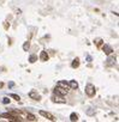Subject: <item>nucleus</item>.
<instances>
[{
	"mask_svg": "<svg viewBox=\"0 0 119 122\" xmlns=\"http://www.w3.org/2000/svg\"><path fill=\"white\" fill-rule=\"evenodd\" d=\"M102 50H103V53H105L106 55H111V54L113 53V48H112L111 46H108V44H103V46H102Z\"/></svg>",
	"mask_w": 119,
	"mask_h": 122,
	"instance_id": "nucleus-5",
	"label": "nucleus"
},
{
	"mask_svg": "<svg viewBox=\"0 0 119 122\" xmlns=\"http://www.w3.org/2000/svg\"><path fill=\"white\" fill-rule=\"evenodd\" d=\"M85 93L89 96V97H94L95 93H96V90H95V86L91 85V84H88L85 86Z\"/></svg>",
	"mask_w": 119,
	"mask_h": 122,
	"instance_id": "nucleus-2",
	"label": "nucleus"
},
{
	"mask_svg": "<svg viewBox=\"0 0 119 122\" xmlns=\"http://www.w3.org/2000/svg\"><path fill=\"white\" fill-rule=\"evenodd\" d=\"M25 120H27V121H36L37 118H36L33 114H30V112L25 111Z\"/></svg>",
	"mask_w": 119,
	"mask_h": 122,
	"instance_id": "nucleus-10",
	"label": "nucleus"
},
{
	"mask_svg": "<svg viewBox=\"0 0 119 122\" xmlns=\"http://www.w3.org/2000/svg\"><path fill=\"white\" fill-rule=\"evenodd\" d=\"M115 64V56H109L108 59H107V62H106V66H113Z\"/></svg>",
	"mask_w": 119,
	"mask_h": 122,
	"instance_id": "nucleus-9",
	"label": "nucleus"
},
{
	"mask_svg": "<svg viewBox=\"0 0 119 122\" xmlns=\"http://www.w3.org/2000/svg\"><path fill=\"white\" fill-rule=\"evenodd\" d=\"M57 85H59V86H62V87H64V89H70V86H69V83H66V81H64V80H60V81H58V84Z\"/></svg>",
	"mask_w": 119,
	"mask_h": 122,
	"instance_id": "nucleus-12",
	"label": "nucleus"
},
{
	"mask_svg": "<svg viewBox=\"0 0 119 122\" xmlns=\"http://www.w3.org/2000/svg\"><path fill=\"white\" fill-rule=\"evenodd\" d=\"M4 28H5V30H7V29L10 28V24H9L7 22H4Z\"/></svg>",
	"mask_w": 119,
	"mask_h": 122,
	"instance_id": "nucleus-20",
	"label": "nucleus"
},
{
	"mask_svg": "<svg viewBox=\"0 0 119 122\" xmlns=\"http://www.w3.org/2000/svg\"><path fill=\"white\" fill-rule=\"evenodd\" d=\"M40 115H41V116H43V117H46V118H47V120H49V121H55V117H54L51 112H48V111L40 110Z\"/></svg>",
	"mask_w": 119,
	"mask_h": 122,
	"instance_id": "nucleus-3",
	"label": "nucleus"
},
{
	"mask_svg": "<svg viewBox=\"0 0 119 122\" xmlns=\"http://www.w3.org/2000/svg\"><path fill=\"white\" fill-rule=\"evenodd\" d=\"M13 86H15V83H13V81L9 83V87H13Z\"/></svg>",
	"mask_w": 119,
	"mask_h": 122,
	"instance_id": "nucleus-21",
	"label": "nucleus"
},
{
	"mask_svg": "<svg viewBox=\"0 0 119 122\" xmlns=\"http://www.w3.org/2000/svg\"><path fill=\"white\" fill-rule=\"evenodd\" d=\"M68 92H69V90L68 89H64V87H62V86H59V85H57V87L54 89V95H58V96H65V95H68Z\"/></svg>",
	"mask_w": 119,
	"mask_h": 122,
	"instance_id": "nucleus-1",
	"label": "nucleus"
},
{
	"mask_svg": "<svg viewBox=\"0 0 119 122\" xmlns=\"http://www.w3.org/2000/svg\"><path fill=\"white\" fill-rule=\"evenodd\" d=\"M0 117H1V115H0Z\"/></svg>",
	"mask_w": 119,
	"mask_h": 122,
	"instance_id": "nucleus-22",
	"label": "nucleus"
},
{
	"mask_svg": "<svg viewBox=\"0 0 119 122\" xmlns=\"http://www.w3.org/2000/svg\"><path fill=\"white\" fill-rule=\"evenodd\" d=\"M10 102H11V99H10L9 97H4V98H3V103H4V104H9Z\"/></svg>",
	"mask_w": 119,
	"mask_h": 122,
	"instance_id": "nucleus-19",
	"label": "nucleus"
},
{
	"mask_svg": "<svg viewBox=\"0 0 119 122\" xmlns=\"http://www.w3.org/2000/svg\"><path fill=\"white\" fill-rule=\"evenodd\" d=\"M48 59H49V55H48V53L47 51H41L40 53V60L42 61V62H46V61H48Z\"/></svg>",
	"mask_w": 119,
	"mask_h": 122,
	"instance_id": "nucleus-7",
	"label": "nucleus"
},
{
	"mask_svg": "<svg viewBox=\"0 0 119 122\" xmlns=\"http://www.w3.org/2000/svg\"><path fill=\"white\" fill-rule=\"evenodd\" d=\"M69 86H70L71 89L76 90V89H78V83H77L76 80H71V81L69 83Z\"/></svg>",
	"mask_w": 119,
	"mask_h": 122,
	"instance_id": "nucleus-13",
	"label": "nucleus"
},
{
	"mask_svg": "<svg viewBox=\"0 0 119 122\" xmlns=\"http://www.w3.org/2000/svg\"><path fill=\"white\" fill-rule=\"evenodd\" d=\"M71 67H72V68H78V67H79V59H78V57L74 59L72 64H71Z\"/></svg>",
	"mask_w": 119,
	"mask_h": 122,
	"instance_id": "nucleus-11",
	"label": "nucleus"
},
{
	"mask_svg": "<svg viewBox=\"0 0 119 122\" xmlns=\"http://www.w3.org/2000/svg\"><path fill=\"white\" fill-rule=\"evenodd\" d=\"M37 61V56L36 55H31L30 57H29V62L30 64H34V62H36Z\"/></svg>",
	"mask_w": 119,
	"mask_h": 122,
	"instance_id": "nucleus-16",
	"label": "nucleus"
},
{
	"mask_svg": "<svg viewBox=\"0 0 119 122\" xmlns=\"http://www.w3.org/2000/svg\"><path fill=\"white\" fill-rule=\"evenodd\" d=\"M70 120H71L72 122H75V121H78V115H77L76 112H72V114L70 115Z\"/></svg>",
	"mask_w": 119,
	"mask_h": 122,
	"instance_id": "nucleus-15",
	"label": "nucleus"
},
{
	"mask_svg": "<svg viewBox=\"0 0 119 122\" xmlns=\"http://www.w3.org/2000/svg\"><path fill=\"white\" fill-rule=\"evenodd\" d=\"M1 117H5V118H7L9 121H17V118H16L13 115H11L10 112H4V114H1Z\"/></svg>",
	"mask_w": 119,
	"mask_h": 122,
	"instance_id": "nucleus-8",
	"label": "nucleus"
},
{
	"mask_svg": "<svg viewBox=\"0 0 119 122\" xmlns=\"http://www.w3.org/2000/svg\"><path fill=\"white\" fill-rule=\"evenodd\" d=\"M10 97H11V98H13V99H16L17 102H19V101H21V97H19L18 95H16V93H11V95H10Z\"/></svg>",
	"mask_w": 119,
	"mask_h": 122,
	"instance_id": "nucleus-18",
	"label": "nucleus"
},
{
	"mask_svg": "<svg viewBox=\"0 0 119 122\" xmlns=\"http://www.w3.org/2000/svg\"><path fill=\"white\" fill-rule=\"evenodd\" d=\"M29 97H30L31 99H35V101H40V99H41L40 95H39L35 90H31V91L29 92Z\"/></svg>",
	"mask_w": 119,
	"mask_h": 122,
	"instance_id": "nucleus-6",
	"label": "nucleus"
},
{
	"mask_svg": "<svg viewBox=\"0 0 119 122\" xmlns=\"http://www.w3.org/2000/svg\"><path fill=\"white\" fill-rule=\"evenodd\" d=\"M94 43H95V46H96L97 48H100V47L102 46V43H103V41H102V38H96V40L94 41Z\"/></svg>",
	"mask_w": 119,
	"mask_h": 122,
	"instance_id": "nucleus-14",
	"label": "nucleus"
},
{
	"mask_svg": "<svg viewBox=\"0 0 119 122\" xmlns=\"http://www.w3.org/2000/svg\"><path fill=\"white\" fill-rule=\"evenodd\" d=\"M29 48H30V42H29V41H27V42L23 44V50H24V51H28V49H29Z\"/></svg>",
	"mask_w": 119,
	"mask_h": 122,
	"instance_id": "nucleus-17",
	"label": "nucleus"
},
{
	"mask_svg": "<svg viewBox=\"0 0 119 122\" xmlns=\"http://www.w3.org/2000/svg\"><path fill=\"white\" fill-rule=\"evenodd\" d=\"M52 102H54V103H62V104H64V103H66V101L63 98V96H53L52 98Z\"/></svg>",
	"mask_w": 119,
	"mask_h": 122,
	"instance_id": "nucleus-4",
	"label": "nucleus"
}]
</instances>
